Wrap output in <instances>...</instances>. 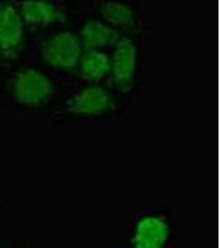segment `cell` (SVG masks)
<instances>
[{
	"mask_svg": "<svg viewBox=\"0 0 221 248\" xmlns=\"http://www.w3.org/2000/svg\"><path fill=\"white\" fill-rule=\"evenodd\" d=\"M79 38L70 31H63L47 40L43 45V57L52 67L71 70L79 64L81 57Z\"/></svg>",
	"mask_w": 221,
	"mask_h": 248,
	"instance_id": "6da1fadb",
	"label": "cell"
},
{
	"mask_svg": "<svg viewBox=\"0 0 221 248\" xmlns=\"http://www.w3.org/2000/svg\"><path fill=\"white\" fill-rule=\"evenodd\" d=\"M18 101L27 105H38L51 95V83L43 75L29 69L18 75L15 85Z\"/></svg>",
	"mask_w": 221,
	"mask_h": 248,
	"instance_id": "7a4b0ae2",
	"label": "cell"
},
{
	"mask_svg": "<svg viewBox=\"0 0 221 248\" xmlns=\"http://www.w3.org/2000/svg\"><path fill=\"white\" fill-rule=\"evenodd\" d=\"M136 62V49L128 37H123L116 43L113 51V79L117 85H126L131 81Z\"/></svg>",
	"mask_w": 221,
	"mask_h": 248,
	"instance_id": "3957f363",
	"label": "cell"
},
{
	"mask_svg": "<svg viewBox=\"0 0 221 248\" xmlns=\"http://www.w3.org/2000/svg\"><path fill=\"white\" fill-rule=\"evenodd\" d=\"M109 94L99 86L87 88L75 96L69 111L75 114L99 115L109 107Z\"/></svg>",
	"mask_w": 221,
	"mask_h": 248,
	"instance_id": "277c9868",
	"label": "cell"
},
{
	"mask_svg": "<svg viewBox=\"0 0 221 248\" xmlns=\"http://www.w3.org/2000/svg\"><path fill=\"white\" fill-rule=\"evenodd\" d=\"M79 36L82 47L86 51L116 45L119 40L118 31L95 20L85 23Z\"/></svg>",
	"mask_w": 221,
	"mask_h": 248,
	"instance_id": "5b68a950",
	"label": "cell"
},
{
	"mask_svg": "<svg viewBox=\"0 0 221 248\" xmlns=\"http://www.w3.org/2000/svg\"><path fill=\"white\" fill-rule=\"evenodd\" d=\"M23 38V24L19 16L9 6L0 9V46L11 49L17 46Z\"/></svg>",
	"mask_w": 221,
	"mask_h": 248,
	"instance_id": "8992f818",
	"label": "cell"
},
{
	"mask_svg": "<svg viewBox=\"0 0 221 248\" xmlns=\"http://www.w3.org/2000/svg\"><path fill=\"white\" fill-rule=\"evenodd\" d=\"M79 76L90 82L99 81L110 72L111 63L106 54L96 50L87 51L79 58Z\"/></svg>",
	"mask_w": 221,
	"mask_h": 248,
	"instance_id": "52a82bcc",
	"label": "cell"
},
{
	"mask_svg": "<svg viewBox=\"0 0 221 248\" xmlns=\"http://www.w3.org/2000/svg\"><path fill=\"white\" fill-rule=\"evenodd\" d=\"M168 227L160 217H146L139 221L135 230L136 243L162 247L167 241Z\"/></svg>",
	"mask_w": 221,
	"mask_h": 248,
	"instance_id": "ba28073f",
	"label": "cell"
},
{
	"mask_svg": "<svg viewBox=\"0 0 221 248\" xmlns=\"http://www.w3.org/2000/svg\"><path fill=\"white\" fill-rule=\"evenodd\" d=\"M22 13L26 21L33 24H48L64 18L55 6L46 2H26Z\"/></svg>",
	"mask_w": 221,
	"mask_h": 248,
	"instance_id": "9c48e42d",
	"label": "cell"
},
{
	"mask_svg": "<svg viewBox=\"0 0 221 248\" xmlns=\"http://www.w3.org/2000/svg\"><path fill=\"white\" fill-rule=\"evenodd\" d=\"M100 11L105 21L113 25L130 29L135 24L130 8L123 3L106 2L103 4Z\"/></svg>",
	"mask_w": 221,
	"mask_h": 248,
	"instance_id": "30bf717a",
	"label": "cell"
},
{
	"mask_svg": "<svg viewBox=\"0 0 221 248\" xmlns=\"http://www.w3.org/2000/svg\"><path fill=\"white\" fill-rule=\"evenodd\" d=\"M134 248H162V247L158 246L147 245V244H142V243H136V246Z\"/></svg>",
	"mask_w": 221,
	"mask_h": 248,
	"instance_id": "8fae6325",
	"label": "cell"
}]
</instances>
